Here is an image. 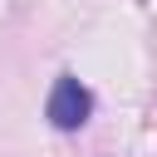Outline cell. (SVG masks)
<instances>
[{
  "mask_svg": "<svg viewBox=\"0 0 157 157\" xmlns=\"http://www.w3.org/2000/svg\"><path fill=\"white\" fill-rule=\"evenodd\" d=\"M44 118H49L59 132H78V128L93 118V93H88L74 74H59V78H54V88H49Z\"/></svg>",
  "mask_w": 157,
  "mask_h": 157,
  "instance_id": "6da1fadb",
  "label": "cell"
}]
</instances>
